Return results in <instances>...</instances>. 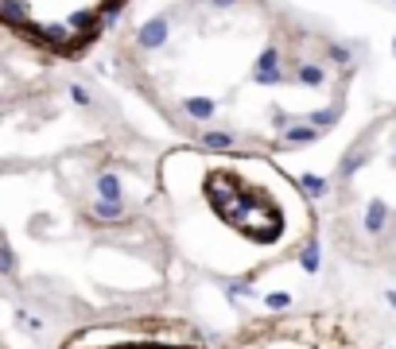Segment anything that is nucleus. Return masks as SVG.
<instances>
[{
    "instance_id": "obj_1",
    "label": "nucleus",
    "mask_w": 396,
    "mask_h": 349,
    "mask_svg": "<svg viewBox=\"0 0 396 349\" xmlns=\"http://www.w3.org/2000/svg\"><path fill=\"white\" fill-rule=\"evenodd\" d=\"M160 187L179 245L218 272L287 260L315 233L307 198L264 155L171 148L160 160Z\"/></svg>"
},
{
    "instance_id": "obj_2",
    "label": "nucleus",
    "mask_w": 396,
    "mask_h": 349,
    "mask_svg": "<svg viewBox=\"0 0 396 349\" xmlns=\"http://www.w3.org/2000/svg\"><path fill=\"white\" fill-rule=\"evenodd\" d=\"M125 0H0L4 28L31 51L82 55Z\"/></svg>"
},
{
    "instance_id": "obj_3",
    "label": "nucleus",
    "mask_w": 396,
    "mask_h": 349,
    "mask_svg": "<svg viewBox=\"0 0 396 349\" xmlns=\"http://www.w3.org/2000/svg\"><path fill=\"white\" fill-rule=\"evenodd\" d=\"M218 349H373V338L350 311H280L241 322Z\"/></svg>"
},
{
    "instance_id": "obj_4",
    "label": "nucleus",
    "mask_w": 396,
    "mask_h": 349,
    "mask_svg": "<svg viewBox=\"0 0 396 349\" xmlns=\"http://www.w3.org/2000/svg\"><path fill=\"white\" fill-rule=\"evenodd\" d=\"M59 349H210V342L183 314L128 311L74 326Z\"/></svg>"
}]
</instances>
